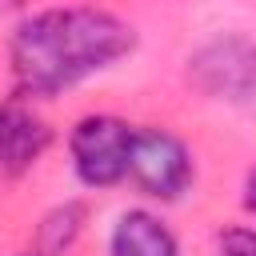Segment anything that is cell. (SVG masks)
Returning <instances> with one entry per match:
<instances>
[{
    "label": "cell",
    "mask_w": 256,
    "mask_h": 256,
    "mask_svg": "<svg viewBox=\"0 0 256 256\" xmlns=\"http://www.w3.org/2000/svg\"><path fill=\"white\" fill-rule=\"evenodd\" d=\"M136 52L132 20L96 8V4H64L40 8L12 28L8 64L16 92L48 100L60 96L88 76L108 72L124 56Z\"/></svg>",
    "instance_id": "cell-1"
},
{
    "label": "cell",
    "mask_w": 256,
    "mask_h": 256,
    "mask_svg": "<svg viewBox=\"0 0 256 256\" xmlns=\"http://www.w3.org/2000/svg\"><path fill=\"white\" fill-rule=\"evenodd\" d=\"M188 80L212 100L256 108V40L244 32H220L204 40L188 56Z\"/></svg>",
    "instance_id": "cell-2"
},
{
    "label": "cell",
    "mask_w": 256,
    "mask_h": 256,
    "mask_svg": "<svg viewBox=\"0 0 256 256\" xmlns=\"http://www.w3.org/2000/svg\"><path fill=\"white\" fill-rule=\"evenodd\" d=\"M128 180L160 200V204H172L180 200L192 180H196V160H192V148L168 132V128H156V124H144V128H132V148H128Z\"/></svg>",
    "instance_id": "cell-3"
},
{
    "label": "cell",
    "mask_w": 256,
    "mask_h": 256,
    "mask_svg": "<svg viewBox=\"0 0 256 256\" xmlns=\"http://www.w3.org/2000/svg\"><path fill=\"white\" fill-rule=\"evenodd\" d=\"M128 148H132V124L112 112H88L68 132L72 172L84 188H112L128 180Z\"/></svg>",
    "instance_id": "cell-4"
},
{
    "label": "cell",
    "mask_w": 256,
    "mask_h": 256,
    "mask_svg": "<svg viewBox=\"0 0 256 256\" xmlns=\"http://www.w3.org/2000/svg\"><path fill=\"white\" fill-rule=\"evenodd\" d=\"M52 148V124L36 108V96L12 92L0 100V172L4 176H24L32 172L44 152Z\"/></svg>",
    "instance_id": "cell-5"
},
{
    "label": "cell",
    "mask_w": 256,
    "mask_h": 256,
    "mask_svg": "<svg viewBox=\"0 0 256 256\" xmlns=\"http://www.w3.org/2000/svg\"><path fill=\"white\" fill-rule=\"evenodd\" d=\"M108 256H180V240L156 212L128 208L108 232Z\"/></svg>",
    "instance_id": "cell-6"
},
{
    "label": "cell",
    "mask_w": 256,
    "mask_h": 256,
    "mask_svg": "<svg viewBox=\"0 0 256 256\" xmlns=\"http://www.w3.org/2000/svg\"><path fill=\"white\" fill-rule=\"evenodd\" d=\"M88 224V204L84 200H64L56 208L44 212V220L36 224V256H64L80 232Z\"/></svg>",
    "instance_id": "cell-7"
},
{
    "label": "cell",
    "mask_w": 256,
    "mask_h": 256,
    "mask_svg": "<svg viewBox=\"0 0 256 256\" xmlns=\"http://www.w3.org/2000/svg\"><path fill=\"white\" fill-rule=\"evenodd\" d=\"M220 256H256V228L236 224L220 232Z\"/></svg>",
    "instance_id": "cell-8"
},
{
    "label": "cell",
    "mask_w": 256,
    "mask_h": 256,
    "mask_svg": "<svg viewBox=\"0 0 256 256\" xmlns=\"http://www.w3.org/2000/svg\"><path fill=\"white\" fill-rule=\"evenodd\" d=\"M240 200H244V208L256 216V168H248V176H244V196H240Z\"/></svg>",
    "instance_id": "cell-9"
},
{
    "label": "cell",
    "mask_w": 256,
    "mask_h": 256,
    "mask_svg": "<svg viewBox=\"0 0 256 256\" xmlns=\"http://www.w3.org/2000/svg\"><path fill=\"white\" fill-rule=\"evenodd\" d=\"M32 256H36V252H32Z\"/></svg>",
    "instance_id": "cell-10"
}]
</instances>
